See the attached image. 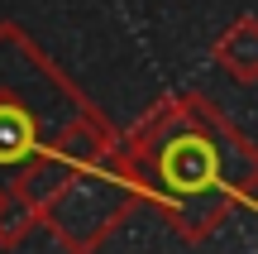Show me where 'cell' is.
<instances>
[{
	"mask_svg": "<svg viewBox=\"0 0 258 254\" xmlns=\"http://www.w3.org/2000/svg\"><path fill=\"white\" fill-rule=\"evenodd\" d=\"M211 58H215V67H220L225 77H234L239 86L258 82V19L253 15H239L220 38H215Z\"/></svg>",
	"mask_w": 258,
	"mask_h": 254,
	"instance_id": "4",
	"label": "cell"
},
{
	"mask_svg": "<svg viewBox=\"0 0 258 254\" xmlns=\"http://www.w3.org/2000/svg\"><path fill=\"white\" fill-rule=\"evenodd\" d=\"M120 163L172 230L191 245L211 240L239 207H253L258 149L244 130L196 91L163 96L134 130L115 134Z\"/></svg>",
	"mask_w": 258,
	"mask_h": 254,
	"instance_id": "1",
	"label": "cell"
},
{
	"mask_svg": "<svg viewBox=\"0 0 258 254\" xmlns=\"http://www.w3.org/2000/svg\"><path fill=\"white\" fill-rule=\"evenodd\" d=\"M115 144V125L57 72L53 58L19 24H0V192L19 187L34 201L67 168Z\"/></svg>",
	"mask_w": 258,
	"mask_h": 254,
	"instance_id": "2",
	"label": "cell"
},
{
	"mask_svg": "<svg viewBox=\"0 0 258 254\" xmlns=\"http://www.w3.org/2000/svg\"><path fill=\"white\" fill-rule=\"evenodd\" d=\"M139 207V187L120 163V149H105L96 159L67 168L38 201V230L57 240L62 254H96Z\"/></svg>",
	"mask_w": 258,
	"mask_h": 254,
	"instance_id": "3",
	"label": "cell"
},
{
	"mask_svg": "<svg viewBox=\"0 0 258 254\" xmlns=\"http://www.w3.org/2000/svg\"><path fill=\"white\" fill-rule=\"evenodd\" d=\"M34 230H38V201L19 187H5L0 192V249L24 245Z\"/></svg>",
	"mask_w": 258,
	"mask_h": 254,
	"instance_id": "5",
	"label": "cell"
}]
</instances>
